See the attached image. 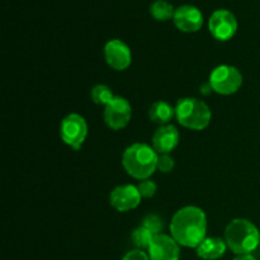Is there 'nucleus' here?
<instances>
[{
	"label": "nucleus",
	"instance_id": "nucleus-14",
	"mask_svg": "<svg viewBox=\"0 0 260 260\" xmlns=\"http://www.w3.org/2000/svg\"><path fill=\"white\" fill-rule=\"evenodd\" d=\"M226 249L225 239L206 238L197 248V255L203 260H217L225 255Z\"/></svg>",
	"mask_w": 260,
	"mask_h": 260
},
{
	"label": "nucleus",
	"instance_id": "nucleus-4",
	"mask_svg": "<svg viewBox=\"0 0 260 260\" xmlns=\"http://www.w3.org/2000/svg\"><path fill=\"white\" fill-rule=\"evenodd\" d=\"M175 117L180 126L193 131H202L210 124L212 113L207 104L197 98H182L177 102Z\"/></svg>",
	"mask_w": 260,
	"mask_h": 260
},
{
	"label": "nucleus",
	"instance_id": "nucleus-3",
	"mask_svg": "<svg viewBox=\"0 0 260 260\" xmlns=\"http://www.w3.org/2000/svg\"><path fill=\"white\" fill-rule=\"evenodd\" d=\"M225 241L236 255L251 254L260 245V231L251 221L235 218L226 226Z\"/></svg>",
	"mask_w": 260,
	"mask_h": 260
},
{
	"label": "nucleus",
	"instance_id": "nucleus-21",
	"mask_svg": "<svg viewBox=\"0 0 260 260\" xmlns=\"http://www.w3.org/2000/svg\"><path fill=\"white\" fill-rule=\"evenodd\" d=\"M175 167V161L170 154H161L157 157V170L161 173H170Z\"/></svg>",
	"mask_w": 260,
	"mask_h": 260
},
{
	"label": "nucleus",
	"instance_id": "nucleus-7",
	"mask_svg": "<svg viewBox=\"0 0 260 260\" xmlns=\"http://www.w3.org/2000/svg\"><path fill=\"white\" fill-rule=\"evenodd\" d=\"M132 117V107L123 96L116 95L104 107L103 118L109 128L118 131L129 123Z\"/></svg>",
	"mask_w": 260,
	"mask_h": 260
},
{
	"label": "nucleus",
	"instance_id": "nucleus-20",
	"mask_svg": "<svg viewBox=\"0 0 260 260\" xmlns=\"http://www.w3.org/2000/svg\"><path fill=\"white\" fill-rule=\"evenodd\" d=\"M137 189H139L140 194H141L142 198H151L154 197L155 193H156L157 185L155 184V182H152V180L145 179L139 183Z\"/></svg>",
	"mask_w": 260,
	"mask_h": 260
},
{
	"label": "nucleus",
	"instance_id": "nucleus-13",
	"mask_svg": "<svg viewBox=\"0 0 260 260\" xmlns=\"http://www.w3.org/2000/svg\"><path fill=\"white\" fill-rule=\"evenodd\" d=\"M179 144V131L173 124H164L155 131L152 147L159 155L170 154Z\"/></svg>",
	"mask_w": 260,
	"mask_h": 260
},
{
	"label": "nucleus",
	"instance_id": "nucleus-24",
	"mask_svg": "<svg viewBox=\"0 0 260 260\" xmlns=\"http://www.w3.org/2000/svg\"><path fill=\"white\" fill-rule=\"evenodd\" d=\"M259 248H260V245H259Z\"/></svg>",
	"mask_w": 260,
	"mask_h": 260
},
{
	"label": "nucleus",
	"instance_id": "nucleus-23",
	"mask_svg": "<svg viewBox=\"0 0 260 260\" xmlns=\"http://www.w3.org/2000/svg\"><path fill=\"white\" fill-rule=\"evenodd\" d=\"M234 260H256V258L251 254H245V255H238Z\"/></svg>",
	"mask_w": 260,
	"mask_h": 260
},
{
	"label": "nucleus",
	"instance_id": "nucleus-11",
	"mask_svg": "<svg viewBox=\"0 0 260 260\" xmlns=\"http://www.w3.org/2000/svg\"><path fill=\"white\" fill-rule=\"evenodd\" d=\"M141 198L136 185L124 184L112 190L109 196V203L118 212H127L139 207Z\"/></svg>",
	"mask_w": 260,
	"mask_h": 260
},
{
	"label": "nucleus",
	"instance_id": "nucleus-22",
	"mask_svg": "<svg viewBox=\"0 0 260 260\" xmlns=\"http://www.w3.org/2000/svg\"><path fill=\"white\" fill-rule=\"evenodd\" d=\"M122 260H150V256L141 249H135V250L128 251Z\"/></svg>",
	"mask_w": 260,
	"mask_h": 260
},
{
	"label": "nucleus",
	"instance_id": "nucleus-6",
	"mask_svg": "<svg viewBox=\"0 0 260 260\" xmlns=\"http://www.w3.org/2000/svg\"><path fill=\"white\" fill-rule=\"evenodd\" d=\"M60 136L68 146L75 151L80 150L88 137V123L78 113H70L61 121Z\"/></svg>",
	"mask_w": 260,
	"mask_h": 260
},
{
	"label": "nucleus",
	"instance_id": "nucleus-8",
	"mask_svg": "<svg viewBox=\"0 0 260 260\" xmlns=\"http://www.w3.org/2000/svg\"><path fill=\"white\" fill-rule=\"evenodd\" d=\"M210 33L218 41H229L236 35L238 19L228 9H217L211 14L208 20Z\"/></svg>",
	"mask_w": 260,
	"mask_h": 260
},
{
	"label": "nucleus",
	"instance_id": "nucleus-10",
	"mask_svg": "<svg viewBox=\"0 0 260 260\" xmlns=\"http://www.w3.org/2000/svg\"><path fill=\"white\" fill-rule=\"evenodd\" d=\"M147 254L150 260H179L180 245L172 235L159 234L152 239Z\"/></svg>",
	"mask_w": 260,
	"mask_h": 260
},
{
	"label": "nucleus",
	"instance_id": "nucleus-1",
	"mask_svg": "<svg viewBox=\"0 0 260 260\" xmlns=\"http://www.w3.org/2000/svg\"><path fill=\"white\" fill-rule=\"evenodd\" d=\"M170 234L180 246L197 249L206 239L207 216L197 206H185L173 216Z\"/></svg>",
	"mask_w": 260,
	"mask_h": 260
},
{
	"label": "nucleus",
	"instance_id": "nucleus-15",
	"mask_svg": "<svg viewBox=\"0 0 260 260\" xmlns=\"http://www.w3.org/2000/svg\"><path fill=\"white\" fill-rule=\"evenodd\" d=\"M175 116V108H173L172 104L165 101H157L150 107L149 109V118L154 123L157 124H169L173 117Z\"/></svg>",
	"mask_w": 260,
	"mask_h": 260
},
{
	"label": "nucleus",
	"instance_id": "nucleus-18",
	"mask_svg": "<svg viewBox=\"0 0 260 260\" xmlns=\"http://www.w3.org/2000/svg\"><path fill=\"white\" fill-rule=\"evenodd\" d=\"M154 234L150 233L147 229H145L144 226L140 225L139 228L135 229L134 233H132L131 235V239L132 241H134L135 245L137 246V249H141V250H144V249H149L150 244H151L152 239H154Z\"/></svg>",
	"mask_w": 260,
	"mask_h": 260
},
{
	"label": "nucleus",
	"instance_id": "nucleus-19",
	"mask_svg": "<svg viewBox=\"0 0 260 260\" xmlns=\"http://www.w3.org/2000/svg\"><path fill=\"white\" fill-rule=\"evenodd\" d=\"M141 226H144L145 229L150 231V233L154 234L155 236L161 234L162 229H164V223H162L161 218L157 215H147L145 216L144 220L141 221Z\"/></svg>",
	"mask_w": 260,
	"mask_h": 260
},
{
	"label": "nucleus",
	"instance_id": "nucleus-16",
	"mask_svg": "<svg viewBox=\"0 0 260 260\" xmlns=\"http://www.w3.org/2000/svg\"><path fill=\"white\" fill-rule=\"evenodd\" d=\"M175 9L167 0H156L150 5V14L156 20H169L174 17Z\"/></svg>",
	"mask_w": 260,
	"mask_h": 260
},
{
	"label": "nucleus",
	"instance_id": "nucleus-12",
	"mask_svg": "<svg viewBox=\"0 0 260 260\" xmlns=\"http://www.w3.org/2000/svg\"><path fill=\"white\" fill-rule=\"evenodd\" d=\"M175 27L185 33L197 32L203 25V14L194 5H180L173 17Z\"/></svg>",
	"mask_w": 260,
	"mask_h": 260
},
{
	"label": "nucleus",
	"instance_id": "nucleus-17",
	"mask_svg": "<svg viewBox=\"0 0 260 260\" xmlns=\"http://www.w3.org/2000/svg\"><path fill=\"white\" fill-rule=\"evenodd\" d=\"M90 95L94 103L104 107L116 96L112 93V89L108 85H104V84H98V85L93 86L90 91Z\"/></svg>",
	"mask_w": 260,
	"mask_h": 260
},
{
	"label": "nucleus",
	"instance_id": "nucleus-2",
	"mask_svg": "<svg viewBox=\"0 0 260 260\" xmlns=\"http://www.w3.org/2000/svg\"><path fill=\"white\" fill-rule=\"evenodd\" d=\"M159 154L152 146L136 142L124 150L122 165L129 177L139 180L149 179L157 169Z\"/></svg>",
	"mask_w": 260,
	"mask_h": 260
},
{
	"label": "nucleus",
	"instance_id": "nucleus-5",
	"mask_svg": "<svg viewBox=\"0 0 260 260\" xmlns=\"http://www.w3.org/2000/svg\"><path fill=\"white\" fill-rule=\"evenodd\" d=\"M243 75L240 71L231 65H220L210 74L211 88L213 91L221 95H231L235 94L243 85Z\"/></svg>",
	"mask_w": 260,
	"mask_h": 260
},
{
	"label": "nucleus",
	"instance_id": "nucleus-9",
	"mask_svg": "<svg viewBox=\"0 0 260 260\" xmlns=\"http://www.w3.org/2000/svg\"><path fill=\"white\" fill-rule=\"evenodd\" d=\"M104 58L109 68L116 71H123L129 68L132 62L131 50L121 40H109L104 46Z\"/></svg>",
	"mask_w": 260,
	"mask_h": 260
}]
</instances>
